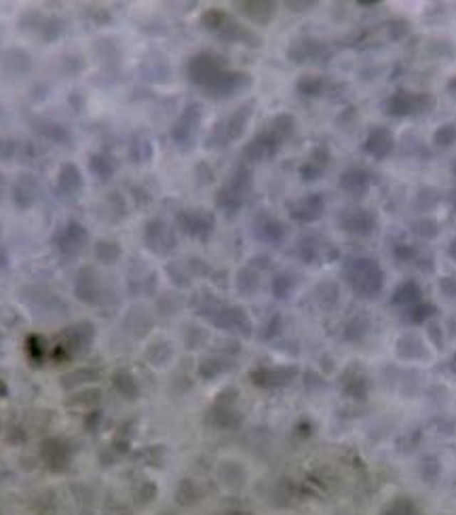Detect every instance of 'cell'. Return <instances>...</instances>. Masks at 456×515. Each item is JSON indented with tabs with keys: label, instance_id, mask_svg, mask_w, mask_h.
I'll use <instances>...</instances> for the list:
<instances>
[{
	"label": "cell",
	"instance_id": "obj_1",
	"mask_svg": "<svg viewBox=\"0 0 456 515\" xmlns=\"http://www.w3.org/2000/svg\"><path fill=\"white\" fill-rule=\"evenodd\" d=\"M344 279L355 293L372 298L385 286V273L372 258H351L344 264Z\"/></svg>",
	"mask_w": 456,
	"mask_h": 515
},
{
	"label": "cell",
	"instance_id": "obj_2",
	"mask_svg": "<svg viewBox=\"0 0 456 515\" xmlns=\"http://www.w3.org/2000/svg\"><path fill=\"white\" fill-rule=\"evenodd\" d=\"M433 108H435V98L431 93H416L408 89H399L385 100V113L395 118L427 115Z\"/></svg>",
	"mask_w": 456,
	"mask_h": 515
},
{
	"label": "cell",
	"instance_id": "obj_3",
	"mask_svg": "<svg viewBox=\"0 0 456 515\" xmlns=\"http://www.w3.org/2000/svg\"><path fill=\"white\" fill-rule=\"evenodd\" d=\"M222 70H227L222 58L216 56V53H209V51L197 53L195 58H190L188 66H186V72H188L190 83L197 85V87H201L203 91L220 76Z\"/></svg>",
	"mask_w": 456,
	"mask_h": 515
},
{
	"label": "cell",
	"instance_id": "obj_4",
	"mask_svg": "<svg viewBox=\"0 0 456 515\" xmlns=\"http://www.w3.org/2000/svg\"><path fill=\"white\" fill-rule=\"evenodd\" d=\"M177 227L197 241H207L216 229V216L207 209H184L177 214Z\"/></svg>",
	"mask_w": 456,
	"mask_h": 515
},
{
	"label": "cell",
	"instance_id": "obj_5",
	"mask_svg": "<svg viewBox=\"0 0 456 515\" xmlns=\"http://www.w3.org/2000/svg\"><path fill=\"white\" fill-rule=\"evenodd\" d=\"M89 230L85 229L81 222L70 220L66 222L61 229L57 230L53 241H56L57 249L66 256H76L85 249V245H89Z\"/></svg>",
	"mask_w": 456,
	"mask_h": 515
},
{
	"label": "cell",
	"instance_id": "obj_6",
	"mask_svg": "<svg viewBox=\"0 0 456 515\" xmlns=\"http://www.w3.org/2000/svg\"><path fill=\"white\" fill-rule=\"evenodd\" d=\"M252 85V78L249 74L245 72H237V70H222L220 76L205 89V93L209 98H216V100H227L232 98L237 93H241L243 89H247Z\"/></svg>",
	"mask_w": 456,
	"mask_h": 515
},
{
	"label": "cell",
	"instance_id": "obj_7",
	"mask_svg": "<svg viewBox=\"0 0 456 515\" xmlns=\"http://www.w3.org/2000/svg\"><path fill=\"white\" fill-rule=\"evenodd\" d=\"M284 140L273 131V129H266V131H260L256 133L249 144L243 148V157L247 161H254V163H260V161H266V159H273L279 148H281Z\"/></svg>",
	"mask_w": 456,
	"mask_h": 515
},
{
	"label": "cell",
	"instance_id": "obj_8",
	"mask_svg": "<svg viewBox=\"0 0 456 515\" xmlns=\"http://www.w3.org/2000/svg\"><path fill=\"white\" fill-rule=\"evenodd\" d=\"M287 212H289V218L294 222H300V224H311V222H317L323 212H326V199L319 194V192H313V194H306L294 203L287 205Z\"/></svg>",
	"mask_w": 456,
	"mask_h": 515
},
{
	"label": "cell",
	"instance_id": "obj_9",
	"mask_svg": "<svg viewBox=\"0 0 456 515\" xmlns=\"http://www.w3.org/2000/svg\"><path fill=\"white\" fill-rule=\"evenodd\" d=\"M361 148L368 157H372L376 161H385L387 157H391V152L395 148V137L389 127H374V129H370Z\"/></svg>",
	"mask_w": 456,
	"mask_h": 515
},
{
	"label": "cell",
	"instance_id": "obj_10",
	"mask_svg": "<svg viewBox=\"0 0 456 515\" xmlns=\"http://www.w3.org/2000/svg\"><path fill=\"white\" fill-rule=\"evenodd\" d=\"M144 243H146L148 249H152L157 254H167L175 245V236H173V232H171L165 220L150 218L144 227Z\"/></svg>",
	"mask_w": 456,
	"mask_h": 515
},
{
	"label": "cell",
	"instance_id": "obj_11",
	"mask_svg": "<svg viewBox=\"0 0 456 515\" xmlns=\"http://www.w3.org/2000/svg\"><path fill=\"white\" fill-rule=\"evenodd\" d=\"M341 227L353 236H370L376 230V216L370 209L353 207L341 216Z\"/></svg>",
	"mask_w": 456,
	"mask_h": 515
},
{
	"label": "cell",
	"instance_id": "obj_12",
	"mask_svg": "<svg viewBox=\"0 0 456 515\" xmlns=\"http://www.w3.org/2000/svg\"><path fill=\"white\" fill-rule=\"evenodd\" d=\"M201 123V108L197 104H188L180 118L175 120V125L171 127V137L175 140L177 146H188L195 140L197 127Z\"/></svg>",
	"mask_w": 456,
	"mask_h": 515
},
{
	"label": "cell",
	"instance_id": "obj_13",
	"mask_svg": "<svg viewBox=\"0 0 456 515\" xmlns=\"http://www.w3.org/2000/svg\"><path fill=\"white\" fill-rule=\"evenodd\" d=\"M252 108H254L252 102H249V104H243L239 110H234V113L228 116V118H224L222 123H218V127H220L227 144L228 142L239 140V137L245 133V127H247V123H249V118H252Z\"/></svg>",
	"mask_w": 456,
	"mask_h": 515
},
{
	"label": "cell",
	"instance_id": "obj_14",
	"mask_svg": "<svg viewBox=\"0 0 456 515\" xmlns=\"http://www.w3.org/2000/svg\"><path fill=\"white\" fill-rule=\"evenodd\" d=\"M344 192L353 194V197H361L370 190L372 186V173L363 167H348L346 172L341 175V182H338Z\"/></svg>",
	"mask_w": 456,
	"mask_h": 515
},
{
	"label": "cell",
	"instance_id": "obj_15",
	"mask_svg": "<svg viewBox=\"0 0 456 515\" xmlns=\"http://www.w3.org/2000/svg\"><path fill=\"white\" fill-rule=\"evenodd\" d=\"M83 175L81 170L74 165V163H63L57 172V188L61 194H68V197H76L81 190H83Z\"/></svg>",
	"mask_w": 456,
	"mask_h": 515
},
{
	"label": "cell",
	"instance_id": "obj_16",
	"mask_svg": "<svg viewBox=\"0 0 456 515\" xmlns=\"http://www.w3.org/2000/svg\"><path fill=\"white\" fill-rule=\"evenodd\" d=\"M36 194H38V184L30 175H21L13 186V201L19 209H28L36 201Z\"/></svg>",
	"mask_w": 456,
	"mask_h": 515
},
{
	"label": "cell",
	"instance_id": "obj_17",
	"mask_svg": "<svg viewBox=\"0 0 456 515\" xmlns=\"http://www.w3.org/2000/svg\"><path fill=\"white\" fill-rule=\"evenodd\" d=\"M342 389L346 395L355 397V400H363L368 393V380L363 376V372L359 368H351L344 372V380H342Z\"/></svg>",
	"mask_w": 456,
	"mask_h": 515
},
{
	"label": "cell",
	"instance_id": "obj_18",
	"mask_svg": "<svg viewBox=\"0 0 456 515\" xmlns=\"http://www.w3.org/2000/svg\"><path fill=\"white\" fill-rule=\"evenodd\" d=\"M224 186H227L230 192H234L237 197H241V199L245 201L247 194L252 192V186H254L249 167H247V165H239L234 172L230 173V180H228Z\"/></svg>",
	"mask_w": 456,
	"mask_h": 515
},
{
	"label": "cell",
	"instance_id": "obj_19",
	"mask_svg": "<svg viewBox=\"0 0 456 515\" xmlns=\"http://www.w3.org/2000/svg\"><path fill=\"white\" fill-rule=\"evenodd\" d=\"M241 13L247 15L256 24H269L275 17V2H239Z\"/></svg>",
	"mask_w": 456,
	"mask_h": 515
},
{
	"label": "cell",
	"instance_id": "obj_20",
	"mask_svg": "<svg viewBox=\"0 0 456 515\" xmlns=\"http://www.w3.org/2000/svg\"><path fill=\"white\" fill-rule=\"evenodd\" d=\"M319 51H323L321 43L315 41V38H302V41H296L289 49H287V58L296 63L300 61H306V59H313L319 56Z\"/></svg>",
	"mask_w": 456,
	"mask_h": 515
},
{
	"label": "cell",
	"instance_id": "obj_21",
	"mask_svg": "<svg viewBox=\"0 0 456 515\" xmlns=\"http://www.w3.org/2000/svg\"><path fill=\"white\" fill-rule=\"evenodd\" d=\"M256 236H258L260 241H264V243L277 245V243L284 241L285 236L284 224H281L279 220H275V218H262V220H258V224H256Z\"/></svg>",
	"mask_w": 456,
	"mask_h": 515
},
{
	"label": "cell",
	"instance_id": "obj_22",
	"mask_svg": "<svg viewBox=\"0 0 456 515\" xmlns=\"http://www.w3.org/2000/svg\"><path fill=\"white\" fill-rule=\"evenodd\" d=\"M420 296H423V289H420V286L416 281H403L393 291L391 304H395V306H412V304L420 302Z\"/></svg>",
	"mask_w": 456,
	"mask_h": 515
},
{
	"label": "cell",
	"instance_id": "obj_23",
	"mask_svg": "<svg viewBox=\"0 0 456 515\" xmlns=\"http://www.w3.org/2000/svg\"><path fill=\"white\" fill-rule=\"evenodd\" d=\"M294 376V370L287 372V370H258L252 374L254 383L260 385V387H277V385H285L289 383V378Z\"/></svg>",
	"mask_w": 456,
	"mask_h": 515
},
{
	"label": "cell",
	"instance_id": "obj_24",
	"mask_svg": "<svg viewBox=\"0 0 456 515\" xmlns=\"http://www.w3.org/2000/svg\"><path fill=\"white\" fill-rule=\"evenodd\" d=\"M89 167H91V173L98 175L100 180H108L116 170V161L108 152H98V155H91Z\"/></svg>",
	"mask_w": 456,
	"mask_h": 515
},
{
	"label": "cell",
	"instance_id": "obj_25",
	"mask_svg": "<svg viewBox=\"0 0 456 515\" xmlns=\"http://www.w3.org/2000/svg\"><path fill=\"white\" fill-rule=\"evenodd\" d=\"M0 66H2L6 72L21 74L19 68L28 70V68H30V58H28V53H24V51H19V49H9L6 53L0 56Z\"/></svg>",
	"mask_w": 456,
	"mask_h": 515
},
{
	"label": "cell",
	"instance_id": "obj_26",
	"mask_svg": "<svg viewBox=\"0 0 456 515\" xmlns=\"http://www.w3.org/2000/svg\"><path fill=\"white\" fill-rule=\"evenodd\" d=\"M120 254H123L120 245L113 239H100L95 243V258L104 264H114L120 258Z\"/></svg>",
	"mask_w": 456,
	"mask_h": 515
},
{
	"label": "cell",
	"instance_id": "obj_27",
	"mask_svg": "<svg viewBox=\"0 0 456 515\" xmlns=\"http://www.w3.org/2000/svg\"><path fill=\"white\" fill-rule=\"evenodd\" d=\"M296 89H298V93L304 95V98H317V95L323 93V89H326V80H323L321 76L306 74V76H302V78L298 80Z\"/></svg>",
	"mask_w": 456,
	"mask_h": 515
},
{
	"label": "cell",
	"instance_id": "obj_28",
	"mask_svg": "<svg viewBox=\"0 0 456 515\" xmlns=\"http://www.w3.org/2000/svg\"><path fill=\"white\" fill-rule=\"evenodd\" d=\"M38 133H41L43 137L51 140V142H57V144H68V142L72 140L68 127H63V125H59V123H53V120H45L43 127H38Z\"/></svg>",
	"mask_w": 456,
	"mask_h": 515
},
{
	"label": "cell",
	"instance_id": "obj_29",
	"mask_svg": "<svg viewBox=\"0 0 456 515\" xmlns=\"http://www.w3.org/2000/svg\"><path fill=\"white\" fill-rule=\"evenodd\" d=\"M228 17H230V15L224 13L222 9H209V11H205V13H203L201 24H203V28H205V30H209V32L218 34V32L222 30V26L227 24Z\"/></svg>",
	"mask_w": 456,
	"mask_h": 515
},
{
	"label": "cell",
	"instance_id": "obj_30",
	"mask_svg": "<svg viewBox=\"0 0 456 515\" xmlns=\"http://www.w3.org/2000/svg\"><path fill=\"white\" fill-rule=\"evenodd\" d=\"M433 144L440 148H448L456 144V123H444L433 133Z\"/></svg>",
	"mask_w": 456,
	"mask_h": 515
},
{
	"label": "cell",
	"instance_id": "obj_31",
	"mask_svg": "<svg viewBox=\"0 0 456 515\" xmlns=\"http://www.w3.org/2000/svg\"><path fill=\"white\" fill-rule=\"evenodd\" d=\"M63 32H66V24H63V19H59V17H47L45 24H43V28H41V36H43V41H47V43L57 41Z\"/></svg>",
	"mask_w": 456,
	"mask_h": 515
},
{
	"label": "cell",
	"instance_id": "obj_32",
	"mask_svg": "<svg viewBox=\"0 0 456 515\" xmlns=\"http://www.w3.org/2000/svg\"><path fill=\"white\" fill-rule=\"evenodd\" d=\"M435 311H437V308H435L433 304H429V302H416V304L410 306L408 319H410V323H423V321H427L429 317H433Z\"/></svg>",
	"mask_w": 456,
	"mask_h": 515
},
{
	"label": "cell",
	"instance_id": "obj_33",
	"mask_svg": "<svg viewBox=\"0 0 456 515\" xmlns=\"http://www.w3.org/2000/svg\"><path fill=\"white\" fill-rule=\"evenodd\" d=\"M271 129L281 137V140H287L291 133H294V129H296V120H294V116L291 115H277L273 118V123H271Z\"/></svg>",
	"mask_w": 456,
	"mask_h": 515
},
{
	"label": "cell",
	"instance_id": "obj_34",
	"mask_svg": "<svg viewBox=\"0 0 456 515\" xmlns=\"http://www.w3.org/2000/svg\"><path fill=\"white\" fill-rule=\"evenodd\" d=\"M383 515H418L416 514V507H414V503L412 501H408V499H398V501H393Z\"/></svg>",
	"mask_w": 456,
	"mask_h": 515
},
{
	"label": "cell",
	"instance_id": "obj_35",
	"mask_svg": "<svg viewBox=\"0 0 456 515\" xmlns=\"http://www.w3.org/2000/svg\"><path fill=\"white\" fill-rule=\"evenodd\" d=\"M129 155L135 159V163H144L150 159L152 155V148H150V142L148 140H142V142H133L131 148H129Z\"/></svg>",
	"mask_w": 456,
	"mask_h": 515
},
{
	"label": "cell",
	"instance_id": "obj_36",
	"mask_svg": "<svg viewBox=\"0 0 456 515\" xmlns=\"http://www.w3.org/2000/svg\"><path fill=\"white\" fill-rule=\"evenodd\" d=\"M300 247H298V251H300V256L306 260V262H313L315 258H317V251H319V243L313 239V236H306V239H302L300 243H298Z\"/></svg>",
	"mask_w": 456,
	"mask_h": 515
},
{
	"label": "cell",
	"instance_id": "obj_37",
	"mask_svg": "<svg viewBox=\"0 0 456 515\" xmlns=\"http://www.w3.org/2000/svg\"><path fill=\"white\" fill-rule=\"evenodd\" d=\"M114 385H116V389H118L120 393H125V395H129V397L138 393L133 378H131L129 374H125V372H120V374L114 376Z\"/></svg>",
	"mask_w": 456,
	"mask_h": 515
},
{
	"label": "cell",
	"instance_id": "obj_38",
	"mask_svg": "<svg viewBox=\"0 0 456 515\" xmlns=\"http://www.w3.org/2000/svg\"><path fill=\"white\" fill-rule=\"evenodd\" d=\"M393 256L398 258L399 262H410V260H414L418 256V249L414 245H410V243H398L393 247Z\"/></svg>",
	"mask_w": 456,
	"mask_h": 515
},
{
	"label": "cell",
	"instance_id": "obj_39",
	"mask_svg": "<svg viewBox=\"0 0 456 515\" xmlns=\"http://www.w3.org/2000/svg\"><path fill=\"white\" fill-rule=\"evenodd\" d=\"M321 173H323V170H321L319 165H315L313 161H306V163L300 167V177H302L304 182H315V180L321 177Z\"/></svg>",
	"mask_w": 456,
	"mask_h": 515
},
{
	"label": "cell",
	"instance_id": "obj_40",
	"mask_svg": "<svg viewBox=\"0 0 456 515\" xmlns=\"http://www.w3.org/2000/svg\"><path fill=\"white\" fill-rule=\"evenodd\" d=\"M15 155V142L13 140H6V137H0V161H6Z\"/></svg>",
	"mask_w": 456,
	"mask_h": 515
},
{
	"label": "cell",
	"instance_id": "obj_41",
	"mask_svg": "<svg viewBox=\"0 0 456 515\" xmlns=\"http://www.w3.org/2000/svg\"><path fill=\"white\" fill-rule=\"evenodd\" d=\"M414 230H416L418 234H423V236L429 239V236H435V234H437V224L431 222V220H425V222H418Z\"/></svg>",
	"mask_w": 456,
	"mask_h": 515
},
{
	"label": "cell",
	"instance_id": "obj_42",
	"mask_svg": "<svg viewBox=\"0 0 456 515\" xmlns=\"http://www.w3.org/2000/svg\"><path fill=\"white\" fill-rule=\"evenodd\" d=\"M289 289H291L289 277H287V275H279V277L275 279V291H277V296H279V298H285V296L289 293Z\"/></svg>",
	"mask_w": 456,
	"mask_h": 515
},
{
	"label": "cell",
	"instance_id": "obj_43",
	"mask_svg": "<svg viewBox=\"0 0 456 515\" xmlns=\"http://www.w3.org/2000/svg\"><path fill=\"white\" fill-rule=\"evenodd\" d=\"M448 256L456 262V236L450 241V245H448Z\"/></svg>",
	"mask_w": 456,
	"mask_h": 515
},
{
	"label": "cell",
	"instance_id": "obj_44",
	"mask_svg": "<svg viewBox=\"0 0 456 515\" xmlns=\"http://www.w3.org/2000/svg\"><path fill=\"white\" fill-rule=\"evenodd\" d=\"M448 91H450L452 95H456V76H452V78L448 80Z\"/></svg>",
	"mask_w": 456,
	"mask_h": 515
},
{
	"label": "cell",
	"instance_id": "obj_45",
	"mask_svg": "<svg viewBox=\"0 0 456 515\" xmlns=\"http://www.w3.org/2000/svg\"><path fill=\"white\" fill-rule=\"evenodd\" d=\"M6 393V389H4V385H2V380H0V395H4Z\"/></svg>",
	"mask_w": 456,
	"mask_h": 515
},
{
	"label": "cell",
	"instance_id": "obj_46",
	"mask_svg": "<svg viewBox=\"0 0 456 515\" xmlns=\"http://www.w3.org/2000/svg\"><path fill=\"white\" fill-rule=\"evenodd\" d=\"M452 370H455V372H456V355H455V357H452Z\"/></svg>",
	"mask_w": 456,
	"mask_h": 515
},
{
	"label": "cell",
	"instance_id": "obj_47",
	"mask_svg": "<svg viewBox=\"0 0 456 515\" xmlns=\"http://www.w3.org/2000/svg\"><path fill=\"white\" fill-rule=\"evenodd\" d=\"M455 216H456V201H455Z\"/></svg>",
	"mask_w": 456,
	"mask_h": 515
}]
</instances>
